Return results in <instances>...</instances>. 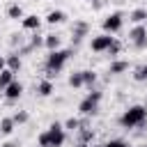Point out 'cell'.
<instances>
[{
    "mask_svg": "<svg viewBox=\"0 0 147 147\" xmlns=\"http://www.w3.org/2000/svg\"><path fill=\"white\" fill-rule=\"evenodd\" d=\"M71 57V51L67 48V51H51L48 53V57H46V76L48 78H53V76H57L60 71H62V67L67 64V60Z\"/></svg>",
    "mask_w": 147,
    "mask_h": 147,
    "instance_id": "cell-1",
    "label": "cell"
},
{
    "mask_svg": "<svg viewBox=\"0 0 147 147\" xmlns=\"http://www.w3.org/2000/svg\"><path fill=\"white\" fill-rule=\"evenodd\" d=\"M145 119H147V108H145V106H131V108L124 110V115L119 117V124H122L124 129H133V126H140Z\"/></svg>",
    "mask_w": 147,
    "mask_h": 147,
    "instance_id": "cell-2",
    "label": "cell"
},
{
    "mask_svg": "<svg viewBox=\"0 0 147 147\" xmlns=\"http://www.w3.org/2000/svg\"><path fill=\"white\" fill-rule=\"evenodd\" d=\"M99 101H101V92H96V90H92L83 101H80V106H78V110L83 113V115H94L96 110H99Z\"/></svg>",
    "mask_w": 147,
    "mask_h": 147,
    "instance_id": "cell-3",
    "label": "cell"
},
{
    "mask_svg": "<svg viewBox=\"0 0 147 147\" xmlns=\"http://www.w3.org/2000/svg\"><path fill=\"white\" fill-rule=\"evenodd\" d=\"M48 136H51V147H62L64 145V126L60 124V122H53L51 126H48Z\"/></svg>",
    "mask_w": 147,
    "mask_h": 147,
    "instance_id": "cell-4",
    "label": "cell"
},
{
    "mask_svg": "<svg viewBox=\"0 0 147 147\" xmlns=\"http://www.w3.org/2000/svg\"><path fill=\"white\" fill-rule=\"evenodd\" d=\"M129 39L133 41V46H136V48H145V46H147V28L138 23V25L129 32Z\"/></svg>",
    "mask_w": 147,
    "mask_h": 147,
    "instance_id": "cell-5",
    "label": "cell"
},
{
    "mask_svg": "<svg viewBox=\"0 0 147 147\" xmlns=\"http://www.w3.org/2000/svg\"><path fill=\"white\" fill-rule=\"evenodd\" d=\"M113 41H115V37H110L108 32H106V34H99V37L92 39V51H94V53H103V51L110 48Z\"/></svg>",
    "mask_w": 147,
    "mask_h": 147,
    "instance_id": "cell-6",
    "label": "cell"
},
{
    "mask_svg": "<svg viewBox=\"0 0 147 147\" xmlns=\"http://www.w3.org/2000/svg\"><path fill=\"white\" fill-rule=\"evenodd\" d=\"M122 18H124L122 11H113V14L103 21V30H106L108 34H110V32H117V30L122 28Z\"/></svg>",
    "mask_w": 147,
    "mask_h": 147,
    "instance_id": "cell-7",
    "label": "cell"
},
{
    "mask_svg": "<svg viewBox=\"0 0 147 147\" xmlns=\"http://www.w3.org/2000/svg\"><path fill=\"white\" fill-rule=\"evenodd\" d=\"M9 101H16V99H21V94H23V85L21 83H16V80H11L7 87H5V92H2Z\"/></svg>",
    "mask_w": 147,
    "mask_h": 147,
    "instance_id": "cell-8",
    "label": "cell"
},
{
    "mask_svg": "<svg viewBox=\"0 0 147 147\" xmlns=\"http://www.w3.org/2000/svg\"><path fill=\"white\" fill-rule=\"evenodd\" d=\"M41 25V18L37 14H30V16H23V28L25 30H39Z\"/></svg>",
    "mask_w": 147,
    "mask_h": 147,
    "instance_id": "cell-9",
    "label": "cell"
},
{
    "mask_svg": "<svg viewBox=\"0 0 147 147\" xmlns=\"http://www.w3.org/2000/svg\"><path fill=\"white\" fill-rule=\"evenodd\" d=\"M14 80V71L11 69H2L0 71V92H5V87Z\"/></svg>",
    "mask_w": 147,
    "mask_h": 147,
    "instance_id": "cell-10",
    "label": "cell"
},
{
    "mask_svg": "<svg viewBox=\"0 0 147 147\" xmlns=\"http://www.w3.org/2000/svg\"><path fill=\"white\" fill-rule=\"evenodd\" d=\"M64 21V11H60V9H53V11H48V16H46V23H51V25H57V23H62Z\"/></svg>",
    "mask_w": 147,
    "mask_h": 147,
    "instance_id": "cell-11",
    "label": "cell"
},
{
    "mask_svg": "<svg viewBox=\"0 0 147 147\" xmlns=\"http://www.w3.org/2000/svg\"><path fill=\"white\" fill-rule=\"evenodd\" d=\"M14 126H16V122H14L11 117H5V119H0V133H2V136H9V133L14 131Z\"/></svg>",
    "mask_w": 147,
    "mask_h": 147,
    "instance_id": "cell-12",
    "label": "cell"
},
{
    "mask_svg": "<svg viewBox=\"0 0 147 147\" xmlns=\"http://www.w3.org/2000/svg\"><path fill=\"white\" fill-rule=\"evenodd\" d=\"M44 46H46L48 51H57V48H60V37H57V34H46Z\"/></svg>",
    "mask_w": 147,
    "mask_h": 147,
    "instance_id": "cell-13",
    "label": "cell"
},
{
    "mask_svg": "<svg viewBox=\"0 0 147 147\" xmlns=\"http://www.w3.org/2000/svg\"><path fill=\"white\" fill-rule=\"evenodd\" d=\"M126 69H129V62H126V60H115V62L110 64V71H108V74L115 76V74H122V71H126Z\"/></svg>",
    "mask_w": 147,
    "mask_h": 147,
    "instance_id": "cell-14",
    "label": "cell"
},
{
    "mask_svg": "<svg viewBox=\"0 0 147 147\" xmlns=\"http://www.w3.org/2000/svg\"><path fill=\"white\" fill-rule=\"evenodd\" d=\"M85 32H87V23L78 21V23L74 25V37H76V41H80V39L85 37Z\"/></svg>",
    "mask_w": 147,
    "mask_h": 147,
    "instance_id": "cell-15",
    "label": "cell"
},
{
    "mask_svg": "<svg viewBox=\"0 0 147 147\" xmlns=\"http://www.w3.org/2000/svg\"><path fill=\"white\" fill-rule=\"evenodd\" d=\"M7 69H11L14 74L21 69V57H18V53H14V55H9V57H7Z\"/></svg>",
    "mask_w": 147,
    "mask_h": 147,
    "instance_id": "cell-16",
    "label": "cell"
},
{
    "mask_svg": "<svg viewBox=\"0 0 147 147\" xmlns=\"http://www.w3.org/2000/svg\"><path fill=\"white\" fill-rule=\"evenodd\" d=\"M53 94V83H51V78L48 80H41L39 83V96H51Z\"/></svg>",
    "mask_w": 147,
    "mask_h": 147,
    "instance_id": "cell-17",
    "label": "cell"
},
{
    "mask_svg": "<svg viewBox=\"0 0 147 147\" xmlns=\"http://www.w3.org/2000/svg\"><path fill=\"white\" fill-rule=\"evenodd\" d=\"M7 16H9V18H14V21L23 18V7H21V5H11V7L7 9Z\"/></svg>",
    "mask_w": 147,
    "mask_h": 147,
    "instance_id": "cell-18",
    "label": "cell"
},
{
    "mask_svg": "<svg viewBox=\"0 0 147 147\" xmlns=\"http://www.w3.org/2000/svg\"><path fill=\"white\" fill-rule=\"evenodd\" d=\"M69 85L71 87H83V71H74L69 76Z\"/></svg>",
    "mask_w": 147,
    "mask_h": 147,
    "instance_id": "cell-19",
    "label": "cell"
},
{
    "mask_svg": "<svg viewBox=\"0 0 147 147\" xmlns=\"http://www.w3.org/2000/svg\"><path fill=\"white\" fill-rule=\"evenodd\" d=\"M145 18H147V9H133L131 11V21L133 23H142Z\"/></svg>",
    "mask_w": 147,
    "mask_h": 147,
    "instance_id": "cell-20",
    "label": "cell"
},
{
    "mask_svg": "<svg viewBox=\"0 0 147 147\" xmlns=\"http://www.w3.org/2000/svg\"><path fill=\"white\" fill-rule=\"evenodd\" d=\"M37 142H39V147H51V136H48V129H46V131H41V133L37 136Z\"/></svg>",
    "mask_w": 147,
    "mask_h": 147,
    "instance_id": "cell-21",
    "label": "cell"
},
{
    "mask_svg": "<svg viewBox=\"0 0 147 147\" xmlns=\"http://www.w3.org/2000/svg\"><path fill=\"white\" fill-rule=\"evenodd\" d=\"M94 80H96V74H94V71H90V69L83 71V85H92Z\"/></svg>",
    "mask_w": 147,
    "mask_h": 147,
    "instance_id": "cell-22",
    "label": "cell"
},
{
    "mask_svg": "<svg viewBox=\"0 0 147 147\" xmlns=\"http://www.w3.org/2000/svg\"><path fill=\"white\" fill-rule=\"evenodd\" d=\"M64 129H69V131H78V129H80V122H78L76 117H69V119L64 122Z\"/></svg>",
    "mask_w": 147,
    "mask_h": 147,
    "instance_id": "cell-23",
    "label": "cell"
},
{
    "mask_svg": "<svg viewBox=\"0 0 147 147\" xmlns=\"http://www.w3.org/2000/svg\"><path fill=\"white\" fill-rule=\"evenodd\" d=\"M78 131H80V142H90L94 138V131L92 129H78Z\"/></svg>",
    "mask_w": 147,
    "mask_h": 147,
    "instance_id": "cell-24",
    "label": "cell"
},
{
    "mask_svg": "<svg viewBox=\"0 0 147 147\" xmlns=\"http://www.w3.org/2000/svg\"><path fill=\"white\" fill-rule=\"evenodd\" d=\"M133 78H136V80H147V64L138 67V69H136V74H133Z\"/></svg>",
    "mask_w": 147,
    "mask_h": 147,
    "instance_id": "cell-25",
    "label": "cell"
},
{
    "mask_svg": "<svg viewBox=\"0 0 147 147\" xmlns=\"http://www.w3.org/2000/svg\"><path fill=\"white\" fill-rule=\"evenodd\" d=\"M11 119H14L16 124H25V122H28V113H25V110H21V113H16Z\"/></svg>",
    "mask_w": 147,
    "mask_h": 147,
    "instance_id": "cell-26",
    "label": "cell"
},
{
    "mask_svg": "<svg viewBox=\"0 0 147 147\" xmlns=\"http://www.w3.org/2000/svg\"><path fill=\"white\" fill-rule=\"evenodd\" d=\"M119 48H122V44H119V41H117V39H115V41H113V44H110V48H108V51H106V53H108V55H117V53H119Z\"/></svg>",
    "mask_w": 147,
    "mask_h": 147,
    "instance_id": "cell-27",
    "label": "cell"
},
{
    "mask_svg": "<svg viewBox=\"0 0 147 147\" xmlns=\"http://www.w3.org/2000/svg\"><path fill=\"white\" fill-rule=\"evenodd\" d=\"M101 147H126V142H124V140H110V142H106V145H101Z\"/></svg>",
    "mask_w": 147,
    "mask_h": 147,
    "instance_id": "cell-28",
    "label": "cell"
},
{
    "mask_svg": "<svg viewBox=\"0 0 147 147\" xmlns=\"http://www.w3.org/2000/svg\"><path fill=\"white\" fill-rule=\"evenodd\" d=\"M92 7H94V9H101V7H103V0H94Z\"/></svg>",
    "mask_w": 147,
    "mask_h": 147,
    "instance_id": "cell-29",
    "label": "cell"
},
{
    "mask_svg": "<svg viewBox=\"0 0 147 147\" xmlns=\"http://www.w3.org/2000/svg\"><path fill=\"white\" fill-rule=\"evenodd\" d=\"M2 69H7V57L0 55V71H2Z\"/></svg>",
    "mask_w": 147,
    "mask_h": 147,
    "instance_id": "cell-30",
    "label": "cell"
},
{
    "mask_svg": "<svg viewBox=\"0 0 147 147\" xmlns=\"http://www.w3.org/2000/svg\"><path fill=\"white\" fill-rule=\"evenodd\" d=\"M0 147H16V145H14V142H2Z\"/></svg>",
    "mask_w": 147,
    "mask_h": 147,
    "instance_id": "cell-31",
    "label": "cell"
},
{
    "mask_svg": "<svg viewBox=\"0 0 147 147\" xmlns=\"http://www.w3.org/2000/svg\"><path fill=\"white\" fill-rule=\"evenodd\" d=\"M78 147H90V145H87V142H80V145H78Z\"/></svg>",
    "mask_w": 147,
    "mask_h": 147,
    "instance_id": "cell-32",
    "label": "cell"
},
{
    "mask_svg": "<svg viewBox=\"0 0 147 147\" xmlns=\"http://www.w3.org/2000/svg\"><path fill=\"white\" fill-rule=\"evenodd\" d=\"M96 147H101V145H96Z\"/></svg>",
    "mask_w": 147,
    "mask_h": 147,
    "instance_id": "cell-33",
    "label": "cell"
},
{
    "mask_svg": "<svg viewBox=\"0 0 147 147\" xmlns=\"http://www.w3.org/2000/svg\"><path fill=\"white\" fill-rule=\"evenodd\" d=\"M90 2H92V0H90Z\"/></svg>",
    "mask_w": 147,
    "mask_h": 147,
    "instance_id": "cell-34",
    "label": "cell"
}]
</instances>
